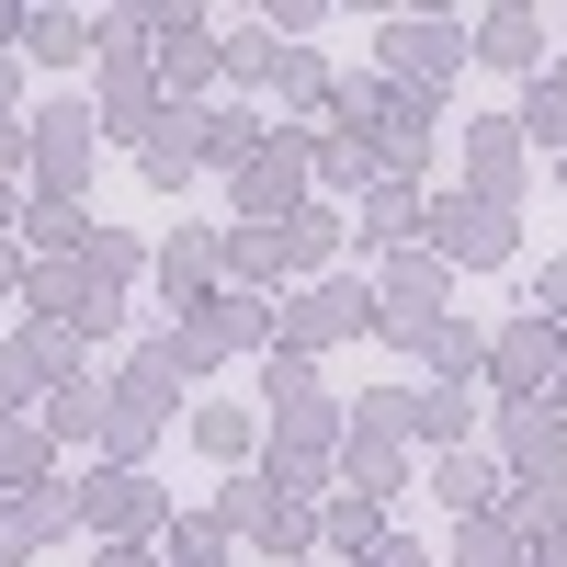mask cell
<instances>
[{
  "instance_id": "obj_5",
  "label": "cell",
  "mask_w": 567,
  "mask_h": 567,
  "mask_svg": "<svg viewBox=\"0 0 567 567\" xmlns=\"http://www.w3.org/2000/svg\"><path fill=\"white\" fill-rule=\"evenodd\" d=\"M136 34H159V80L171 91H205L227 58H216V23H194V12H136Z\"/></svg>"
},
{
  "instance_id": "obj_29",
  "label": "cell",
  "mask_w": 567,
  "mask_h": 567,
  "mask_svg": "<svg viewBox=\"0 0 567 567\" xmlns=\"http://www.w3.org/2000/svg\"><path fill=\"white\" fill-rule=\"evenodd\" d=\"M12 159H23V125H12V114H0V171H12Z\"/></svg>"
},
{
  "instance_id": "obj_18",
  "label": "cell",
  "mask_w": 567,
  "mask_h": 567,
  "mask_svg": "<svg viewBox=\"0 0 567 567\" xmlns=\"http://www.w3.org/2000/svg\"><path fill=\"white\" fill-rule=\"evenodd\" d=\"M216 545H227L216 511H194V523H159V556H171V567H216Z\"/></svg>"
},
{
  "instance_id": "obj_17",
  "label": "cell",
  "mask_w": 567,
  "mask_h": 567,
  "mask_svg": "<svg viewBox=\"0 0 567 567\" xmlns=\"http://www.w3.org/2000/svg\"><path fill=\"white\" fill-rule=\"evenodd\" d=\"M23 45H34L45 69H69V58H91V23H80V12H34V23H23Z\"/></svg>"
},
{
  "instance_id": "obj_28",
  "label": "cell",
  "mask_w": 567,
  "mask_h": 567,
  "mask_svg": "<svg viewBox=\"0 0 567 567\" xmlns=\"http://www.w3.org/2000/svg\"><path fill=\"white\" fill-rule=\"evenodd\" d=\"M12 227H23V194H12V182H0V239H12Z\"/></svg>"
},
{
  "instance_id": "obj_12",
  "label": "cell",
  "mask_w": 567,
  "mask_h": 567,
  "mask_svg": "<svg viewBox=\"0 0 567 567\" xmlns=\"http://www.w3.org/2000/svg\"><path fill=\"white\" fill-rule=\"evenodd\" d=\"M432 499H443V511H465V523H488V499H499V477H488L477 454H443V465H432Z\"/></svg>"
},
{
  "instance_id": "obj_3",
  "label": "cell",
  "mask_w": 567,
  "mask_h": 567,
  "mask_svg": "<svg viewBox=\"0 0 567 567\" xmlns=\"http://www.w3.org/2000/svg\"><path fill=\"white\" fill-rule=\"evenodd\" d=\"M216 523H227V534H250L261 556H296V545H307V499L284 488V477H239V488H227V511H216Z\"/></svg>"
},
{
  "instance_id": "obj_22",
  "label": "cell",
  "mask_w": 567,
  "mask_h": 567,
  "mask_svg": "<svg viewBox=\"0 0 567 567\" xmlns=\"http://www.w3.org/2000/svg\"><path fill=\"white\" fill-rule=\"evenodd\" d=\"M0 477H45V432H23V420H0Z\"/></svg>"
},
{
  "instance_id": "obj_20",
  "label": "cell",
  "mask_w": 567,
  "mask_h": 567,
  "mask_svg": "<svg viewBox=\"0 0 567 567\" xmlns=\"http://www.w3.org/2000/svg\"><path fill=\"white\" fill-rule=\"evenodd\" d=\"M23 227H34V250H45V261H69V250L91 239V227H80V205H34Z\"/></svg>"
},
{
  "instance_id": "obj_26",
  "label": "cell",
  "mask_w": 567,
  "mask_h": 567,
  "mask_svg": "<svg viewBox=\"0 0 567 567\" xmlns=\"http://www.w3.org/2000/svg\"><path fill=\"white\" fill-rule=\"evenodd\" d=\"M12 284H23V239H0V296H12Z\"/></svg>"
},
{
  "instance_id": "obj_21",
  "label": "cell",
  "mask_w": 567,
  "mask_h": 567,
  "mask_svg": "<svg viewBox=\"0 0 567 567\" xmlns=\"http://www.w3.org/2000/svg\"><path fill=\"white\" fill-rule=\"evenodd\" d=\"M261 386H272V398H296V409H307V398H318V363H307L296 341H272V363H261Z\"/></svg>"
},
{
  "instance_id": "obj_23",
  "label": "cell",
  "mask_w": 567,
  "mask_h": 567,
  "mask_svg": "<svg viewBox=\"0 0 567 567\" xmlns=\"http://www.w3.org/2000/svg\"><path fill=\"white\" fill-rule=\"evenodd\" d=\"M329 534H341V545H386V511H374V499H363V488H352V499H341V511H329Z\"/></svg>"
},
{
  "instance_id": "obj_7",
  "label": "cell",
  "mask_w": 567,
  "mask_h": 567,
  "mask_svg": "<svg viewBox=\"0 0 567 567\" xmlns=\"http://www.w3.org/2000/svg\"><path fill=\"white\" fill-rule=\"evenodd\" d=\"M432 239H443V261H511V205H432Z\"/></svg>"
},
{
  "instance_id": "obj_25",
  "label": "cell",
  "mask_w": 567,
  "mask_h": 567,
  "mask_svg": "<svg viewBox=\"0 0 567 567\" xmlns=\"http://www.w3.org/2000/svg\"><path fill=\"white\" fill-rule=\"evenodd\" d=\"M534 136H567V69L534 80Z\"/></svg>"
},
{
  "instance_id": "obj_16",
  "label": "cell",
  "mask_w": 567,
  "mask_h": 567,
  "mask_svg": "<svg viewBox=\"0 0 567 567\" xmlns=\"http://www.w3.org/2000/svg\"><path fill=\"white\" fill-rule=\"evenodd\" d=\"M409 216H420V194H409V182H374V194H363V250L409 239Z\"/></svg>"
},
{
  "instance_id": "obj_11",
  "label": "cell",
  "mask_w": 567,
  "mask_h": 567,
  "mask_svg": "<svg viewBox=\"0 0 567 567\" xmlns=\"http://www.w3.org/2000/svg\"><path fill=\"white\" fill-rule=\"evenodd\" d=\"M250 159H261V125H250L239 103L194 114V171H250Z\"/></svg>"
},
{
  "instance_id": "obj_1",
  "label": "cell",
  "mask_w": 567,
  "mask_h": 567,
  "mask_svg": "<svg viewBox=\"0 0 567 567\" xmlns=\"http://www.w3.org/2000/svg\"><path fill=\"white\" fill-rule=\"evenodd\" d=\"M386 341V307H374V284H307L296 296V318H284V341L296 352H318V341Z\"/></svg>"
},
{
  "instance_id": "obj_2",
  "label": "cell",
  "mask_w": 567,
  "mask_h": 567,
  "mask_svg": "<svg viewBox=\"0 0 567 567\" xmlns=\"http://www.w3.org/2000/svg\"><path fill=\"white\" fill-rule=\"evenodd\" d=\"M69 523H91V534H159V488L136 477V465H103V477H80L69 488Z\"/></svg>"
},
{
  "instance_id": "obj_6",
  "label": "cell",
  "mask_w": 567,
  "mask_h": 567,
  "mask_svg": "<svg viewBox=\"0 0 567 567\" xmlns=\"http://www.w3.org/2000/svg\"><path fill=\"white\" fill-rule=\"evenodd\" d=\"M465 58V23H386V69L420 91V103H432V80Z\"/></svg>"
},
{
  "instance_id": "obj_19",
  "label": "cell",
  "mask_w": 567,
  "mask_h": 567,
  "mask_svg": "<svg viewBox=\"0 0 567 567\" xmlns=\"http://www.w3.org/2000/svg\"><path fill=\"white\" fill-rule=\"evenodd\" d=\"M465 136H477V205H499V182H511V136H523V125H465Z\"/></svg>"
},
{
  "instance_id": "obj_31",
  "label": "cell",
  "mask_w": 567,
  "mask_h": 567,
  "mask_svg": "<svg viewBox=\"0 0 567 567\" xmlns=\"http://www.w3.org/2000/svg\"><path fill=\"white\" fill-rule=\"evenodd\" d=\"M556 398H567V386H556Z\"/></svg>"
},
{
  "instance_id": "obj_9",
  "label": "cell",
  "mask_w": 567,
  "mask_h": 567,
  "mask_svg": "<svg viewBox=\"0 0 567 567\" xmlns=\"http://www.w3.org/2000/svg\"><path fill=\"white\" fill-rule=\"evenodd\" d=\"M488 374H499L511 398H534L545 374H556V329H545V318H523V329H499V352H488Z\"/></svg>"
},
{
  "instance_id": "obj_24",
  "label": "cell",
  "mask_w": 567,
  "mask_h": 567,
  "mask_svg": "<svg viewBox=\"0 0 567 567\" xmlns=\"http://www.w3.org/2000/svg\"><path fill=\"white\" fill-rule=\"evenodd\" d=\"M194 443H205V454H227V465H239V454H250V420H239V409H205V420H194Z\"/></svg>"
},
{
  "instance_id": "obj_14",
  "label": "cell",
  "mask_w": 567,
  "mask_h": 567,
  "mask_svg": "<svg viewBox=\"0 0 567 567\" xmlns=\"http://www.w3.org/2000/svg\"><path fill=\"white\" fill-rule=\"evenodd\" d=\"M216 261H227L216 239H171V250H159V296H171V307H194L205 284H216Z\"/></svg>"
},
{
  "instance_id": "obj_30",
  "label": "cell",
  "mask_w": 567,
  "mask_h": 567,
  "mask_svg": "<svg viewBox=\"0 0 567 567\" xmlns=\"http://www.w3.org/2000/svg\"><path fill=\"white\" fill-rule=\"evenodd\" d=\"M534 567H567V545H534Z\"/></svg>"
},
{
  "instance_id": "obj_8",
  "label": "cell",
  "mask_w": 567,
  "mask_h": 567,
  "mask_svg": "<svg viewBox=\"0 0 567 567\" xmlns=\"http://www.w3.org/2000/svg\"><path fill=\"white\" fill-rule=\"evenodd\" d=\"M296 216V148H261L239 171V227H284Z\"/></svg>"
},
{
  "instance_id": "obj_27",
  "label": "cell",
  "mask_w": 567,
  "mask_h": 567,
  "mask_svg": "<svg viewBox=\"0 0 567 567\" xmlns=\"http://www.w3.org/2000/svg\"><path fill=\"white\" fill-rule=\"evenodd\" d=\"M545 307H556V341H567V272H545Z\"/></svg>"
},
{
  "instance_id": "obj_10",
  "label": "cell",
  "mask_w": 567,
  "mask_h": 567,
  "mask_svg": "<svg viewBox=\"0 0 567 567\" xmlns=\"http://www.w3.org/2000/svg\"><path fill=\"white\" fill-rule=\"evenodd\" d=\"M511 465H523V477H545V488H556V477H567V420L523 398V409H511Z\"/></svg>"
},
{
  "instance_id": "obj_15",
  "label": "cell",
  "mask_w": 567,
  "mask_h": 567,
  "mask_svg": "<svg viewBox=\"0 0 567 567\" xmlns=\"http://www.w3.org/2000/svg\"><path fill=\"white\" fill-rule=\"evenodd\" d=\"M465 420H477V386H420L409 398V432H432V443H454Z\"/></svg>"
},
{
  "instance_id": "obj_13",
  "label": "cell",
  "mask_w": 567,
  "mask_h": 567,
  "mask_svg": "<svg viewBox=\"0 0 567 567\" xmlns=\"http://www.w3.org/2000/svg\"><path fill=\"white\" fill-rule=\"evenodd\" d=\"M465 45H477V58H499V69H534V58H545V23H534V12H488Z\"/></svg>"
},
{
  "instance_id": "obj_4",
  "label": "cell",
  "mask_w": 567,
  "mask_h": 567,
  "mask_svg": "<svg viewBox=\"0 0 567 567\" xmlns=\"http://www.w3.org/2000/svg\"><path fill=\"white\" fill-rule=\"evenodd\" d=\"M91 136H103V125H91V103H58V114L34 125V182H45V205H80V182H91Z\"/></svg>"
}]
</instances>
